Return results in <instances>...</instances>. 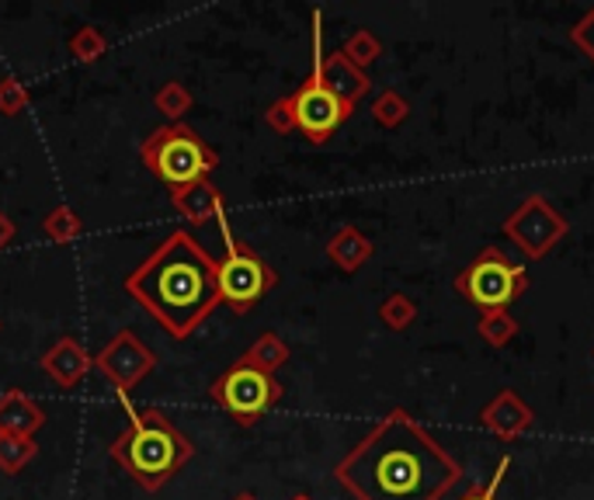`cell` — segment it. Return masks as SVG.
<instances>
[{
    "label": "cell",
    "instance_id": "cb8c5ba5",
    "mask_svg": "<svg viewBox=\"0 0 594 500\" xmlns=\"http://www.w3.org/2000/svg\"><path fill=\"white\" fill-rule=\"evenodd\" d=\"M43 230H46L49 240H56V244H73V240L84 233V219L77 216L70 206H56V209L46 216Z\"/></svg>",
    "mask_w": 594,
    "mask_h": 500
},
{
    "label": "cell",
    "instance_id": "52a82bcc",
    "mask_svg": "<svg viewBox=\"0 0 594 500\" xmlns=\"http://www.w3.org/2000/svg\"><path fill=\"white\" fill-rule=\"evenodd\" d=\"M209 396L220 404L236 425H257L261 417L282 399V386L279 379L268 372H257L244 362H233L220 379L212 383Z\"/></svg>",
    "mask_w": 594,
    "mask_h": 500
},
{
    "label": "cell",
    "instance_id": "9a60e30c",
    "mask_svg": "<svg viewBox=\"0 0 594 500\" xmlns=\"http://www.w3.org/2000/svg\"><path fill=\"white\" fill-rule=\"evenodd\" d=\"M43 425H46V410L38 407V399H32L22 389H8L0 396V434L35 438V431Z\"/></svg>",
    "mask_w": 594,
    "mask_h": 500
},
{
    "label": "cell",
    "instance_id": "5b68a950",
    "mask_svg": "<svg viewBox=\"0 0 594 500\" xmlns=\"http://www.w3.org/2000/svg\"><path fill=\"white\" fill-rule=\"evenodd\" d=\"M220 230L226 240V257L220 261V295L236 316H244L279 286V275L251 244L230 233L226 219H220Z\"/></svg>",
    "mask_w": 594,
    "mask_h": 500
},
{
    "label": "cell",
    "instance_id": "484cf974",
    "mask_svg": "<svg viewBox=\"0 0 594 500\" xmlns=\"http://www.w3.org/2000/svg\"><path fill=\"white\" fill-rule=\"evenodd\" d=\"M28 108V88L18 77H4L0 80V115H22Z\"/></svg>",
    "mask_w": 594,
    "mask_h": 500
},
{
    "label": "cell",
    "instance_id": "ac0fdd59",
    "mask_svg": "<svg viewBox=\"0 0 594 500\" xmlns=\"http://www.w3.org/2000/svg\"><path fill=\"white\" fill-rule=\"evenodd\" d=\"M38 455V442L35 438H22V434H0V473L18 476L32 458Z\"/></svg>",
    "mask_w": 594,
    "mask_h": 500
},
{
    "label": "cell",
    "instance_id": "9c48e42d",
    "mask_svg": "<svg viewBox=\"0 0 594 500\" xmlns=\"http://www.w3.org/2000/svg\"><path fill=\"white\" fill-rule=\"evenodd\" d=\"M289 108H292V118H295V132H303L313 147H324L327 139L351 118V108L341 105L338 97L324 88L316 63H313V70H310V77L303 80V84L289 94Z\"/></svg>",
    "mask_w": 594,
    "mask_h": 500
},
{
    "label": "cell",
    "instance_id": "3957f363",
    "mask_svg": "<svg viewBox=\"0 0 594 500\" xmlns=\"http://www.w3.org/2000/svg\"><path fill=\"white\" fill-rule=\"evenodd\" d=\"M126 414H129V425L108 445V455L143 490L153 493V490H161L164 484H171V479L191 463L195 445L174 428V421L164 410H156V407L136 410L129 404Z\"/></svg>",
    "mask_w": 594,
    "mask_h": 500
},
{
    "label": "cell",
    "instance_id": "6da1fadb",
    "mask_svg": "<svg viewBox=\"0 0 594 500\" xmlns=\"http://www.w3.org/2000/svg\"><path fill=\"white\" fill-rule=\"evenodd\" d=\"M334 476L354 500H442L463 479V466L407 410H389Z\"/></svg>",
    "mask_w": 594,
    "mask_h": 500
},
{
    "label": "cell",
    "instance_id": "8992f818",
    "mask_svg": "<svg viewBox=\"0 0 594 500\" xmlns=\"http://www.w3.org/2000/svg\"><path fill=\"white\" fill-rule=\"evenodd\" d=\"M528 289V271L508 261V254L498 247H484L477 261L466 265L455 278V292L466 295L480 313L508 310L514 299Z\"/></svg>",
    "mask_w": 594,
    "mask_h": 500
},
{
    "label": "cell",
    "instance_id": "e0dca14e",
    "mask_svg": "<svg viewBox=\"0 0 594 500\" xmlns=\"http://www.w3.org/2000/svg\"><path fill=\"white\" fill-rule=\"evenodd\" d=\"M236 362H244V365H251V369H257V372L275 375V372H279V369L289 362V345L282 341L279 334H261L241 358H236Z\"/></svg>",
    "mask_w": 594,
    "mask_h": 500
},
{
    "label": "cell",
    "instance_id": "4fadbf2b",
    "mask_svg": "<svg viewBox=\"0 0 594 500\" xmlns=\"http://www.w3.org/2000/svg\"><path fill=\"white\" fill-rule=\"evenodd\" d=\"M94 369V358L88 354V348L77 341V337H59V341L43 354V372L53 379L56 386L73 389L81 379Z\"/></svg>",
    "mask_w": 594,
    "mask_h": 500
},
{
    "label": "cell",
    "instance_id": "f1b7e54d",
    "mask_svg": "<svg viewBox=\"0 0 594 500\" xmlns=\"http://www.w3.org/2000/svg\"><path fill=\"white\" fill-rule=\"evenodd\" d=\"M265 123H268V129H275V132H295V118H292V108H289V97H279L268 112H265Z\"/></svg>",
    "mask_w": 594,
    "mask_h": 500
},
{
    "label": "cell",
    "instance_id": "603a6c76",
    "mask_svg": "<svg viewBox=\"0 0 594 500\" xmlns=\"http://www.w3.org/2000/svg\"><path fill=\"white\" fill-rule=\"evenodd\" d=\"M105 53H108V38L97 25H84L70 35V56L77 63H97Z\"/></svg>",
    "mask_w": 594,
    "mask_h": 500
},
{
    "label": "cell",
    "instance_id": "f546056e",
    "mask_svg": "<svg viewBox=\"0 0 594 500\" xmlns=\"http://www.w3.org/2000/svg\"><path fill=\"white\" fill-rule=\"evenodd\" d=\"M14 233H18V226L11 223V216H8V212H0V251H4V247L11 244Z\"/></svg>",
    "mask_w": 594,
    "mask_h": 500
},
{
    "label": "cell",
    "instance_id": "4dcf8cb0",
    "mask_svg": "<svg viewBox=\"0 0 594 500\" xmlns=\"http://www.w3.org/2000/svg\"><path fill=\"white\" fill-rule=\"evenodd\" d=\"M233 500H257V497H254V493H236Z\"/></svg>",
    "mask_w": 594,
    "mask_h": 500
},
{
    "label": "cell",
    "instance_id": "ba28073f",
    "mask_svg": "<svg viewBox=\"0 0 594 500\" xmlns=\"http://www.w3.org/2000/svg\"><path fill=\"white\" fill-rule=\"evenodd\" d=\"M501 233L528 257V261H539V257H546L570 233V223L549 206V198L528 195L525 202L504 219Z\"/></svg>",
    "mask_w": 594,
    "mask_h": 500
},
{
    "label": "cell",
    "instance_id": "7c38bea8",
    "mask_svg": "<svg viewBox=\"0 0 594 500\" xmlns=\"http://www.w3.org/2000/svg\"><path fill=\"white\" fill-rule=\"evenodd\" d=\"M480 425L493 438H501V442H514V438H522L532 425H536V414H532V407L514 389H501L480 410Z\"/></svg>",
    "mask_w": 594,
    "mask_h": 500
},
{
    "label": "cell",
    "instance_id": "1f68e13d",
    "mask_svg": "<svg viewBox=\"0 0 594 500\" xmlns=\"http://www.w3.org/2000/svg\"><path fill=\"white\" fill-rule=\"evenodd\" d=\"M292 500H313V497H310V493H295Z\"/></svg>",
    "mask_w": 594,
    "mask_h": 500
},
{
    "label": "cell",
    "instance_id": "277c9868",
    "mask_svg": "<svg viewBox=\"0 0 594 500\" xmlns=\"http://www.w3.org/2000/svg\"><path fill=\"white\" fill-rule=\"evenodd\" d=\"M140 156H143V164L153 171L156 182H164L171 191L202 182V177H209L216 167H220V153H216L206 139L195 129H188L185 123L153 129L143 139Z\"/></svg>",
    "mask_w": 594,
    "mask_h": 500
},
{
    "label": "cell",
    "instance_id": "d4e9b609",
    "mask_svg": "<svg viewBox=\"0 0 594 500\" xmlns=\"http://www.w3.org/2000/svg\"><path fill=\"white\" fill-rule=\"evenodd\" d=\"M380 319L389 327V330H407L414 319H418V303H414L410 295H404V292H393V295H386L383 299V306H380Z\"/></svg>",
    "mask_w": 594,
    "mask_h": 500
},
{
    "label": "cell",
    "instance_id": "30bf717a",
    "mask_svg": "<svg viewBox=\"0 0 594 500\" xmlns=\"http://www.w3.org/2000/svg\"><path fill=\"white\" fill-rule=\"evenodd\" d=\"M94 369L112 383V389L118 393V404L129 407V393L156 369V354L140 341L136 330H118L112 341L94 354Z\"/></svg>",
    "mask_w": 594,
    "mask_h": 500
},
{
    "label": "cell",
    "instance_id": "2e32d148",
    "mask_svg": "<svg viewBox=\"0 0 594 500\" xmlns=\"http://www.w3.org/2000/svg\"><path fill=\"white\" fill-rule=\"evenodd\" d=\"M372 254H375L372 240H369L359 226H341L338 233L327 240V257H330V261L338 265L341 271H348V275L359 271Z\"/></svg>",
    "mask_w": 594,
    "mask_h": 500
},
{
    "label": "cell",
    "instance_id": "d6986e66",
    "mask_svg": "<svg viewBox=\"0 0 594 500\" xmlns=\"http://www.w3.org/2000/svg\"><path fill=\"white\" fill-rule=\"evenodd\" d=\"M191 105H195V97H191V91L182 84V80H167V84L153 94V108L161 112L171 126L182 123V118L191 112Z\"/></svg>",
    "mask_w": 594,
    "mask_h": 500
},
{
    "label": "cell",
    "instance_id": "7a4b0ae2",
    "mask_svg": "<svg viewBox=\"0 0 594 500\" xmlns=\"http://www.w3.org/2000/svg\"><path fill=\"white\" fill-rule=\"evenodd\" d=\"M123 286L174 341L191 337L223 303L220 261L188 230H174Z\"/></svg>",
    "mask_w": 594,
    "mask_h": 500
},
{
    "label": "cell",
    "instance_id": "4316f807",
    "mask_svg": "<svg viewBox=\"0 0 594 500\" xmlns=\"http://www.w3.org/2000/svg\"><path fill=\"white\" fill-rule=\"evenodd\" d=\"M570 43L578 46L591 63H594V8H587L584 14H581V22L570 28Z\"/></svg>",
    "mask_w": 594,
    "mask_h": 500
},
{
    "label": "cell",
    "instance_id": "83f0119b",
    "mask_svg": "<svg viewBox=\"0 0 594 500\" xmlns=\"http://www.w3.org/2000/svg\"><path fill=\"white\" fill-rule=\"evenodd\" d=\"M508 466H511V458L504 455L501 463H498V469H493V476H490V484H480V487H473V490H466L459 500H498V490H501V479H504V473H508Z\"/></svg>",
    "mask_w": 594,
    "mask_h": 500
},
{
    "label": "cell",
    "instance_id": "5bb4252c",
    "mask_svg": "<svg viewBox=\"0 0 594 500\" xmlns=\"http://www.w3.org/2000/svg\"><path fill=\"white\" fill-rule=\"evenodd\" d=\"M171 202H174V209L182 212L188 223H195V226L220 223V219H226V198H223L220 188L209 182V177L171 191Z\"/></svg>",
    "mask_w": 594,
    "mask_h": 500
},
{
    "label": "cell",
    "instance_id": "7402d4cb",
    "mask_svg": "<svg viewBox=\"0 0 594 500\" xmlns=\"http://www.w3.org/2000/svg\"><path fill=\"white\" fill-rule=\"evenodd\" d=\"M338 53L348 59V63H354L359 70H365V67H372L375 59L383 56V43H380V38H375L369 28H359V32H351V35L345 38V46H341Z\"/></svg>",
    "mask_w": 594,
    "mask_h": 500
},
{
    "label": "cell",
    "instance_id": "44dd1931",
    "mask_svg": "<svg viewBox=\"0 0 594 500\" xmlns=\"http://www.w3.org/2000/svg\"><path fill=\"white\" fill-rule=\"evenodd\" d=\"M477 334L490 348H504L514 341V334H519V319H514L508 310H493V313H480V324H477Z\"/></svg>",
    "mask_w": 594,
    "mask_h": 500
},
{
    "label": "cell",
    "instance_id": "ffe728a7",
    "mask_svg": "<svg viewBox=\"0 0 594 500\" xmlns=\"http://www.w3.org/2000/svg\"><path fill=\"white\" fill-rule=\"evenodd\" d=\"M407 118H410V102L400 91L389 88L372 102V123L380 129H400Z\"/></svg>",
    "mask_w": 594,
    "mask_h": 500
},
{
    "label": "cell",
    "instance_id": "8fae6325",
    "mask_svg": "<svg viewBox=\"0 0 594 500\" xmlns=\"http://www.w3.org/2000/svg\"><path fill=\"white\" fill-rule=\"evenodd\" d=\"M321 11L313 14V63L316 70H321V80L324 88L338 97L341 105H348L354 112V105L362 102V97L369 94L372 80L365 70H359L354 63H348V59L341 53H324V32H321Z\"/></svg>",
    "mask_w": 594,
    "mask_h": 500
}]
</instances>
